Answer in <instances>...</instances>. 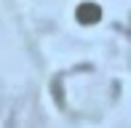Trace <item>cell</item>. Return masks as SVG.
<instances>
[{
    "label": "cell",
    "mask_w": 131,
    "mask_h": 128,
    "mask_svg": "<svg viewBox=\"0 0 131 128\" xmlns=\"http://www.w3.org/2000/svg\"><path fill=\"white\" fill-rule=\"evenodd\" d=\"M75 19H78L83 27L99 24V21H102V8H99L96 3H80L78 8H75Z\"/></svg>",
    "instance_id": "cell-1"
}]
</instances>
